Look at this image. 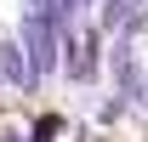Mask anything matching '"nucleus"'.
<instances>
[{"label":"nucleus","instance_id":"nucleus-1","mask_svg":"<svg viewBox=\"0 0 148 142\" xmlns=\"http://www.w3.org/2000/svg\"><path fill=\"white\" fill-rule=\"evenodd\" d=\"M51 40H57V34H51L40 17H34V12L23 17V46H29V63H34L29 74H34V80H46V74L57 68V46H51Z\"/></svg>","mask_w":148,"mask_h":142},{"label":"nucleus","instance_id":"nucleus-2","mask_svg":"<svg viewBox=\"0 0 148 142\" xmlns=\"http://www.w3.org/2000/svg\"><path fill=\"white\" fill-rule=\"evenodd\" d=\"M0 80H12V85H34L29 68H23V51L12 46V40H0Z\"/></svg>","mask_w":148,"mask_h":142},{"label":"nucleus","instance_id":"nucleus-3","mask_svg":"<svg viewBox=\"0 0 148 142\" xmlns=\"http://www.w3.org/2000/svg\"><path fill=\"white\" fill-rule=\"evenodd\" d=\"M6 142H17V137H6Z\"/></svg>","mask_w":148,"mask_h":142}]
</instances>
